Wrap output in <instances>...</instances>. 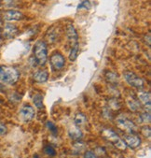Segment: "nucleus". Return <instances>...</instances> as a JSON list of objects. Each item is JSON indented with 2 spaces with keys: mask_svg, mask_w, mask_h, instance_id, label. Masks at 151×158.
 <instances>
[{
  "mask_svg": "<svg viewBox=\"0 0 151 158\" xmlns=\"http://www.w3.org/2000/svg\"><path fill=\"white\" fill-rule=\"evenodd\" d=\"M84 158H99L98 155L93 151H87L84 154Z\"/></svg>",
  "mask_w": 151,
  "mask_h": 158,
  "instance_id": "5701e85b",
  "label": "nucleus"
},
{
  "mask_svg": "<svg viewBox=\"0 0 151 158\" xmlns=\"http://www.w3.org/2000/svg\"><path fill=\"white\" fill-rule=\"evenodd\" d=\"M141 121L143 123H150V112H144L143 114H141Z\"/></svg>",
  "mask_w": 151,
  "mask_h": 158,
  "instance_id": "412c9836",
  "label": "nucleus"
},
{
  "mask_svg": "<svg viewBox=\"0 0 151 158\" xmlns=\"http://www.w3.org/2000/svg\"><path fill=\"white\" fill-rule=\"evenodd\" d=\"M3 19L6 22H12V21H21L23 19V14L18 10H7L3 13Z\"/></svg>",
  "mask_w": 151,
  "mask_h": 158,
  "instance_id": "1a4fd4ad",
  "label": "nucleus"
},
{
  "mask_svg": "<svg viewBox=\"0 0 151 158\" xmlns=\"http://www.w3.org/2000/svg\"><path fill=\"white\" fill-rule=\"evenodd\" d=\"M44 152H45V154H47L48 156H50V157H53L56 155V150L50 145H47L44 148Z\"/></svg>",
  "mask_w": 151,
  "mask_h": 158,
  "instance_id": "a211bd4d",
  "label": "nucleus"
},
{
  "mask_svg": "<svg viewBox=\"0 0 151 158\" xmlns=\"http://www.w3.org/2000/svg\"><path fill=\"white\" fill-rule=\"evenodd\" d=\"M145 42L147 41V45L150 46V34H147V35L145 37Z\"/></svg>",
  "mask_w": 151,
  "mask_h": 158,
  "instance_id": "a878e982",
  "label": "nucleus"
},
{
  "mask_svg": "<svg viewBox=\"0 0 151 158\" xmlns=\"http://www.w3.org/2000/svg\"><path fill=\"white\" fill-rule=\"evenodd\" d=\"M47 127L49 128V130H50L53 135H57V133H58L57 126H56L52 122H47Z\"/></svg>",
  "mask_w": 151,
  "mask_h": 158,
  "instance_id": "aec40b11",
  "label": "nucleus"
},
{
  "mask_svg": "<svg viewBox=\"0 0 151 158\" xmlns=\"http://www.w3.org/2000/svg\"><path fill=\"white\" fill-rule=\"evenodd\" d=\"M123 139H124L126 146L130 147L131 149H136L141 145V139L133 133L126 134Z\"/></svg>",
  "mask_w": 151,
  "mask_h": 158,
  "instance_id": "0eeeda50",
  "label": "nucleus"
},
{
  "mask_svg": "<svg viewBox=\"0 0 151 158\" xmlns=\"http://www.w3.org/2000/svg\"><path fill=\"white\" fill-rule=\"evenodd\" d=\"M138 98H139V101L147 109V112H150V105H151L150 93L145 92V91H141L138 93Z\"/></svg>",
  "mask_w": 151,
  "mask_h": 158,
  "instance_id": "9b49d317",
  "label": "nucleus"
},
{
  "mask_svg": "<svg viewBox=\"0 0 151 158\" xmlns=\"http://www.w3.org/2000/svg\"><path fill=\"white\" fill-rule=\"evenodd\" d=\"M127 105H128V107L130 108V110H133V111H137V110L140 109V107H141L139 100H136V99L128 100V101H127Z\"/></svg>",
  "mask_w": 151,
  "mask_h": 158,
  "instance_id": "dca6fc26",
  "label": "nucleus"
},
{
  "mask_svg": "<svg viewBox=\"0 0 151 158\" xmlns=\"http://www.w3.org/2000/svg\"><path fill=\"white\" fill-rule=\"evenodd\" d=\"M49 79V73L47 70H38L34 75V80L38 83H44Z\"/></svg>",
  "mask_w": 151,
  "mask_h": 158,
  "instance_id": "ddd939ff",
  "label": "nucleus"
},
{
  "mask_svg": "<svg viewBox=\"0 0 151 158\" xmlns=\"http://www.w3.org/2000/svg\"><path fill=\"white\" fill-rule=\"evenodd\" d=\"M18 32V29L15 25L11 23H7L4 25L3 28V35L6 39H11L13 38Z\"/></svg>",
  "mask_w": 151,
  "mask_h": 158,
  "instance_id": "f8f14e48",
  "label": "nucleus"
},
{
  "mask_svg": "<svg viewBox=\"0 0 151 158\" xmlns=\"http://www.w3.org/2000/svg\"><path fill=\"white\" fill-rule=\"evenodd\" d=\"M123 76H124L125 81L132 87L136 88V89H143L144 88V86H145L144 81L139 76H137L135 73H133L132 71H125L123 73Z\"/></svg>",
  "mask_w": 151,
  "mask_h": 158,
  "instance_id": "20e7f679",
  "label": "nucleus"
},
{
  "mask_svg": "<svg viewBox=\"0 0 151 158\" xmlns=\"http://www.w3.org/2000/svg\"><path fill=\"white\" fill-rule=\"evenodd\" d=\"M77 53H78V46L72 47L70 54H69V60L70 61H75L77 59Z\"/></svg>",
  "mask_w": 151,
  "mask_h": 158,
  "instance_id": "6ab92c4d",
  "label": "nucleus"
},
{
  "mask_svg": "<svg viewBox=\"0 0 151 158\" xmlns=\"http://www.w3.org/2000/svg\"><path fill=\"white\" fill-rule=\"evenodd\" d=\"M141 132H142V134L145 137V138H150V127H149V126L147 125H145V126H144V127L142 128V130H141Z\"/></svg>",
  "mask_w": 151,
  "mask_h": 158,
  "instance_id": "4be33fe9",
  "label": "nucleus"
},
{
  "mask_svg": "<svg viewBox=\"0 0 151 158\" xmlns=\"http://www.w3.org/2000/svg\"><path fill=\"white\" fill-rule=\"evenodd\" d=\"M20 78L19 71L12 67L0 66V84L13 85Z\"/></svg>",
  "mask_w": 151,
  "mask_h": 158,
  "instance_id": "f257e3e1",
  "label": "nucleus"
},
{
  "mask_svg": "<svg viewBox=\"0 0 151 158\" xmlns=\"http://www.w3.org/2000/svg\"><path fill=\"white\" fill-rule=\"evenodd\" d=\"M103 136H104L109 142H111L115 147H117V149L121 150V151L126 150L127 146H126L124 140L120 139L119 136H118L116 132H114L112 129H105V130L103 131Z\"/></svg>",
  "mask_w": 151,
  "mask_h": 158,
  "instance_id": "7ed1b4c3",
  "label": "nucleus"
},
{
  "mask_svg": "<svg viewBox=\"0 0 151 158\" xmlns=\"http://www.w3.org/2000/svg\"><path fill=\"white\" fill-rule=\"evenodd\" d=\"M69 137L74 139V140H80L83 137V134L81 132V130L77 127V126H74V127L70 128L69 132H68Z\"/></svg>",
  "mask_w": 151,
  "mask_h": 158,
  "instance_id": "4468645a",
  "label": "nucleus"
},
{
  "mask_svg": "<svg viewBox=\"0 0 151 158\" xmlns=\"http://www.w3.org/2000/svg\"><path fill=\"white\" fill-rule=\"evenodd\" d=\"M90 8V3L89 1H88V0H85V1H83L82 3H80L77 7V10L79 9H89Z\"/></svg>",
  "mask_w": 151,
  "mask_h": 158,
  "instance_id": "b1692460",
  "label": "nucleus"
},
{
  "mask_svg": "<svg viewBox=\"0 0 151 158\" xmlns=\"http://www.w3.org/2000/svg\"><path fill=\"white\" fill-rule=\"evenodd\" d=\"M34 53L37 63L39 66H44L48 60V48L47 44L40 40L38 41L34 47Z\"/></svg>",
  "mask_w": 151,
  "mask_h": 158,
  "instance_id": "f03ea898",
  "label": "nucleus"
},
{
  "mask_svg": "<svg viewBox=\"0 0 151 158\" xmlns=\"http://www.w3.org/2000/svg\"><path fill=\"white\" fill-rule=\"evenodd\" d=\"M33 102L35 104V106L38 109H41L43 107V97L40 94H37L33 98Z\"/></svg>",
  "mask_w": 151,
  "mask_h": 158,
  "instance_id": "f3484780",
  "label": "nucleus"
},
{
  "mask_svg": "<svg viewBox=\"0 0 151 158\" xmlns=\"http://www.w3.org/2000/svg\"><path fill=\"white\" fill-rule=\"evenodd\" d=\"M7 132H8V129H7V127H6V125L0 123V136H4V135H6Z\"/></svg>",
  "mask_w": 151,
  "mask_h": 158,
  "instance_id": "393cba45",
  "label": "nucleus"
},
{
  "mask_svg": "<svg viewBox=\"0 0 151 158\" xmlns=\"http://www.w3.org/2000/svg\"><path fill=\"white\" fill-rule=\"evenodd\" d=\"M67 38L72 47L78 46V35L76 28L72 24L67 26Z\"/></svg>",
  "mask_w": 151,
  "mask_h": 158,
  "instance_id": "9d476101",
  "label": "nucleus"
},
{
  "mask_svg": "<svg viewBox=\"0 0 151 158\" xmlns=\"http://www.w3.org/2000/svg\"><path fill=\"white\" fill-rule=\"evenodd\" d=\"M34 158H40V156H39V154L35 153V154H34Z\"/></svg>",
  "mask_w": 151,
  "mask_h": 158,
  "instance_id": "bb28decb",
  "label": "nucleus"
},
{
  "mask_svg": "<svg viewBox=\"0 0 151 158\" xmlns=\"http://www.w3.org/2000/svg\"><path fill=\"white\" fill-rule=\"evenodd\" d=\"M117 124L119 127L122 130L127 131L128 133H134L136 130L135 124L127 118H118L117 120Z\"/></svg>",
  "mask_w": 151,
  "mask_h": 158,
  "instance_id": "6e6552de",
  "label": "nucleus"
},
{
  "mask_svg": "<svg viewBox=\"0 0 151 158\" xmlns=\"http://www.w3.org/2000/svg\"><path fill=\"white\" fill-rule=\"evenodd\" d=\"M87 122H88V119L84 113H77V114H76V116L74 118V123L77 127L85 125L87 123Z\"/></svg>",
  "mask_w": 151,
  "mask_h": 158,
  "instance_id": "2eb2a0df",
  "label": "nucleus"
},
{
  "mask_svg": "<svg viewBox=\"0 0 151 158\" xmlns=\"http://www.w3.org/2000/svg\"><path fill=\"white\" fill-rule=\"evenodd\" d=\"M20 118L23 121V122H30L32 121L36 115V111L34 110V108L30 105H25L23 106L21 110H20Z\"/></svg>",
  "mask_w": 151,
  "mask_h": 158,
  "instance_id": "39448f33",
  "label": "nucleus"
},
{
  "mask_svg": "<svg viewBox=\"0 0 151 158\" xmlns=\"http://www.w3.org/2000/svg\"><path fill=\"white\" fill-rule=\"evenodd\" d=\"M50 64L53 69L55 70H60L65 68L66 65V59L61 53H54L50 57Z\"/></svg>",
  "mask_w": 151,
  "mask_h": 158,
  "instance_id": "423d86ee",
  "label": "nucleus"
}]
</instances>
